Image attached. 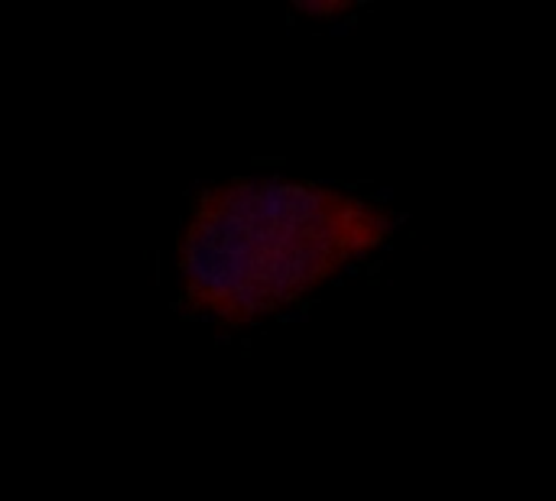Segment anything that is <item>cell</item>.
Instances as JSON below:
<instances>
[{
  "instance_id": "1",
  "label": "cell",
  "mask_w": 556,
  "mask_h": 501,
  "mask_svg": "<svg viewBox=\"0 0 556 501\" xmlns=\"http://www.w3.org/2000/svg\"><path fill=\"white\" fill-rule=\"evenodd\" d=\"M391 215L358 196L280 179L208 189L182 231L179 280L192 310L244 326L283 310L378 251Z\"/></svg>"
}]
</instances>
